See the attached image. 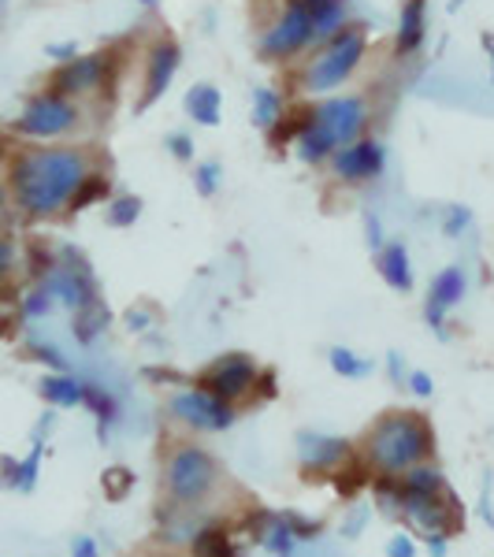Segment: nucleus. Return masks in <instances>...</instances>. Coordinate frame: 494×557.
<instances>
[{
    "instance_id": "f3484780",
    "label": "nucleus",
    "mask_w": 494,
    "mask_h": 557,
    "mask_svg": "<svg viewBox=\"0 0 494 557\" xmlns=\"http://www.w3.org/2000/svg\"><path fill=\"white\" fill-rule=\"evenodd\" d=\"M309 8V20H312V45H323L335 38L343 26H349V0H312Z\"/></svg>"
},
{
    "instance_id": "49530a36",
    "label": "nucleus",
    "mask_w": 494,
    "mask_h": 557,
    "mask_svg": "<svg viewBox=\"0 0 494 557\" xmlns=\"http://www.w3.org/2000/svg\"><path fill=\"white\" fill-rule=\"evenodd\" d=\"M138 4H141V8H149V12H157V8H160V0H138Z\"/></svg>"
},
{
    "instance_id": "39448f33",
    "label": "nucleus",
    "mask_w": 494,
    "mask_h": 557,
    "mask_svg": "<svg viewBox=\"0 0 494 557\" xmlns=\"http://www.w3.org/2000/svg\"><path fill=\"white\" fill-rule=\"evenodd\" d=\"M78 120H83L78 101L57 94V89H41L23 104L20 120H15V134H23L30 141H57L75 131Z\"/></svg>"
},
{
    "instance_id": "a211bd4d",
    "label": "nucleus",
    "mask_w": 494,
    "mask_h": 557,
    "mask_svg": "<svg viewBox=\"0 0 494 557\" xmlns=\"http://www.w3.org/2000/svg\"><path fill=\"white\" fill-rule=\"evenodd\" d=\"M183 108H186V115H190L197 127H220L223 97H220V89H215L212 83H194L190 89H186Z\"/></svg>"
},
{
    "instance_id": "9d476101",
    "label": "nucleus",
    "mask_w": 494,
    "mask_h": 557,
    "mask_svg": "<svg viewBox=\"0 0 494 557\" xmlns=\"http://www.w3.org/2000/svg\"><path fill=\"white\" fill-rule=\"evenodd\" d=\"M108 71H112V52H78L75 60H64L57 71H52L49 89L71 97V101H83V97L97 94L108 83Z\"/></svg>"
},
{
    "instance_id": "a18cd8bd",
    "label": "nucleus",
    "mask_w": 494,
    "mask_h": 557,
    "mask_svg": "<svg viewBox=\"0 0 494 557\" xmlns=\"http://www.w3.org/2000/svg\"><path fill=\"white\" fill-rule=\"evenodd\" d=\"M483 45H487V52H491V78H494V38H483Z\"/></svg>"
},
{
    "instance_id": "c9c22d12",
    "label": "nucleus",
    "mask_w": 494,
    "mask_h": 557,
    "mask_svg": "<svg viewBox=\"0 0 494 557\" xmlns=\"http://www.w3.org/2000/svg\"><path fill=\"white\" fill-rule=\"evenodd\" d=\"M406 386H409L412 394H417V398H431V394H435V380H431L428 372H409Z\"/></svg>"
},
{
    "instance_id": "2eb2a0df",
    "label": "nucleus",
    "mask_w": 494,
    "mask_h": 557,
    "mask_svg": "<svg viewBox=\"0 0 494 557\" xmlns=\"http://www.w3.org/2000/svg\"><path fill=\"white\" fill-rule=\"evenodd\" d=\"M428 41V0H402L398 30H394V52L417 57Z\"/></svg>"
},
{
    "instance_id": "423d86ee",
    "label": "nucleus",
    "mask_w": 494,
    "mask_h": 557,
    "mask_svg": "<svg viewBox=\"0 0 494 557\" xmlns=\"http://www.w3.org/2000/svg\"><path fill=\"white\" fill-rule=\"evenodd\" d=\"M260 60L268 64H291L294 57L312 49V20L309 8L301 0H286V4L275 12V20L264 26L260 34Z\"/></svg>"
},
{
    "instance_id": "1a4fd4ad",
    "label": "nucleus",
    "mask_w": 494,
    "mask_h": 557,
    "mask_svg": "<svg viewBox=\"0 0 494 557\" xmlns=\"http://www.w3.org/2000/svg\"><path fill=\"white\" fill-rule=\"evenodd\" d=\"M328 168L338 183L365 186V183H372V178H380L383 168H387V146H383L380 138H357V141H349V146L335 149Z\"/></svg>"
},
{
    "instance_id": "473e14b6",
    "label": "nucleus",
    "mask_w": 494,
    "mask_h": 557,
    "mask_svg": "<svg viewBox=\"0 0 494 557\" xmlns=\"http://www.w3.org/2000/svg\"><path fill=\"white\" fill-rule=\"evenodd\" d=\"M469 223H472V212L465 209V205H450V209H446V220H443V235L461 238L465 231H469Z\"/></svg>"
},
{
    "instance_id": "6ab92c4d",
    "label": "nucleus",
    "mask_w": 494,
    "mask_h": 557,
    "mask_svg": "<svg viewBox=\"0 0 494 557\" xmlns=\"http://www.w3.org/2000/svg\"><path fill=\"white\" fill-rule=\"evenodd\" d=\"M41 398L57 409H75L83 406V380H75L71 372H52L38 383Z\"/></svg>"
},
{
    "instance_id": "e433bc0d",
    "label": "nucleus",
    "mask_w": 494,
    "mask_h": 557,
    "mask_svg": "<svg viewBox=\"0 0 494 557\" xmlns=\"http://www.w3.org/2000/svg\"><path fill=\"white\" fill-rule=\"evenodd\" d=\"M15 268V242L8 235H0V278H8Z\"/></svg>"
},
{
    "instance_id": "c85d7f7f",
    "label": "nucleus",
    "mask_w": 494,
    "mask_h": 557,
    "mask_svg": "<svg viewBox=\"0 0 494 557\" xmlns=\"http://www.w3.org/2000/svg\"><path fill=\"white\" fill-rule=\"evenodd\" d=\"M220 183H223L220 160H197V168H194V190H197V197H215V194H220Z\"/></svg>"
},
{
    "instance_id": "412c9836",
    "label": "nucleus",
    "mask_w": 494,
    "mask_h": 557,
    "mask_svg": "<svg viewBox=\"0 0 494 557\" xmlns=\"http://www.w3.org/2000/svg\"><path fill=\"white\" fill-rule=\"evenodd\" d=\"M83 406H89V412L97 417V424H101V435L108 431V424H115L120 420V401L108 394V386L101 383H86L83 380Z\"/></svg>"
},
{
    "instance_id": "5701e85b",
    "label": "nucleus",
    "mask_w": 494,
    "mask_h": 557,
    "mask_svg": "<svg viewBox=\"0 0 494 557\" xmlns=\"http://www.w3.org/2000/svg\"><path fill=\"white\" fill-rule=\"evenodd\" d=\"M41 454H45V446H41V438L34 443V450L23 457L20 465L15 461H4V469H8V483H12L15 491H34V483H38V469H41Z\"/></svg>"
},
{
    "instance_id": "20e7f679",
    "label": "nucleus",
    "mask_w": 494,
    "mask_h": 557,
    "mask_svg": "<svg viewBox=\"0 0 494 557\" xmlns=\"http://www.w3.org/2000/svg\"><path fill=\"white\" fill-rule=\"evenodd\" d=\"M365 57H368V30L361 23H349L331 41L317 45V52L305 60L298 86L312 97L335 94L338 86H346L349 78L357 75V67L365 64Z\"/></svg>"
},
{
    "instance_id": "dca6fc26",
    "label": "nucleus",
    "mask_w": 494,
    "mask_h": 557,
    "mask_svg": "<svg viewBox=\"0 0 494 557\" xmlns=\"http://www.w3.org/2000/svg\"><path fill=\"white\" fill-rule=\"evenodd\" d=\"M375 268H380V278L398 294H409L412 290V257L406 249V242H387V246L375 253Z\"/></svg>"
},
{
    "instance_id": "4468645a",
    "label": "nucleus",
    "mask_w": 494,
    "mask_h": 557,
    "mask_svg": "<svg viewBox=\"0 0 494 557\" xmlns=\"http://www.w3.org/2000/svg\"><path fill=\"white\" fill-rule=\"evenodd\" d=\"M298 457L305 472H331L343 461H349V443L335 435H312V431H301L298 435Z\"/></svg>"
},
{
    "instance_id": "ddd939ff",
    "label": "nucleus",
    "mask_w": 494,
    "mask_h": 557,
    "mask_svg": "<svg viewBox=\"0 0 494 557\" xmlns=\"http://www.w3.org/2000/svg\"><path fill=\"white\" fill-rule=\"evenodd\" d=\"M469 294V275H465L461 264L443 268L435 278H431V290H428V305H424V320L431 331H443L446 327V312L457 309Z\"/></svg>"
},
{
    "instance_id": "ea45409f",
    "label": "nucleus",
    "mask_w": 494,
    "mask_h": 557,
    "mask_svg": "<svg viewBox=\"0 0 494 557\" xmlns=\"http://www.w3.org/2000/svg\"><path fill=\"white\" fill-rule=\"evenodd\" d=\"M71 557H101V550H97V543L89 535H78L75 543H71Z\"/></svg>"
},
{
    "instance_id": "0eeeda50",
    "label": "nucleus",
    "mask_w": 494,
    "mask_h": 557,
    "mask_svg": "<svg viewBox=\"0 0 494 557\" xmlns=\"http://www.w3.org/2000/svg\"><path fill=\"white\" fill-rule=\"evenodd\" d=\"M168 491H172L175 502H205L220 480L215 472V461L209 450L201 446H178V450L168 457Z\"/></svg>"
},
{
    "instance_id": "79ce46f5",
    "label": "nucleus",
    "mask_w": 494,
    "mask_h": 557,
    "mask_svg": "<svg viewBox=\"0 0 494 557\" xmlns=\"http://www.w3.org/2000/svg\"><path fill=\"white\" fill-rule=\"evenodd\" d=\"M146 323H149V312L146 309H131L127 312V327L131 331H146Z\"/></svg>"
},
{
    "instance_id": "37998d69",
    "label": "nucleus",
    "mask_w": 494,
    "mask_h": 557,
    "mask_svg": "<svg viewBox=\"0 0 494 557\" xmlns=\"http://www.w3.org/2000/svg\"><path fill=\"white\" fill-rule=\"evenodd\" d=\"M428 550H431V557H446V550H450V539H428Z\"/></svg>"
},
{
    "instance_id": "72a5a7b5",
    "label": "nucleus",
    "mask_w": 494,
    "mask_h": 557,
    "mask_svg": "<svg viewBox=\"0 0 494 557\" xmlns=\"http://www.w3.org/2000/svg\"><path fill=\"white\" fill-rule=\"evenodd\" d=\"M131 487H134V475L127 469H108L104 472V494H108V498H127Z\"/></svg>"
},
{
    "instance_id": "2f4dec72",
    "label": "nucleus",
    "mask_w": 494,
    "mask_h": 557,
    "mask_svg": "<svg viewBox=\"0 0 494 557\" xmlns=\"http://www.w3.org/2000/svg\"><path fill=\"white\" fill-rule=\"evenodd\" d=\"M164 146H168V152L178 160V164H190V160L197 157V146H194V138L186 131H172L164 138Z\"/></svg>"
},
{
    "instance_id": "393cba45",
    "label": "nucleus",
    "mask_w": 494,
    "mask_h": 557,
    "mask_svg": "<svg viewBox=\"0 0 494 557\" xmlns=\"http://www.w3.org/2000/svg\"><path fill=\"white\" fill-rule=\"evenodd\" d=\"M402 480V487L406 491H417V494H443L446 491V480H443V472L435 469V465H412L409 472H402L398 475Z\"/></svg>"
},
{
    "instance_id": "f704fd0d",
    "label": "nucleus",
    "mask_w": 494,
    "mask_h": 557,
    "mask_svg": "<svg viewBox=\"0 0 494 557\" xmlns=\"http://www.w3.org/2000/svg\"><path fill=\"white\" fill-rule=\"evenodd\" d=\"M365 242H368V249H372V253H380V249L387 246V238H383V223L375 220L372 212H365Z\"/></svg>"
},
{
    "instance_id": "58836bf2",
    "label": "nucleus",
    "mask_w": 494,
    "mask_h": 557,
    "mask_svg": "<svg viewBox=\"0 0 494 557\" xmlns=\"http://www.w3.org/2000/svg\"><path fill=\"white\" fill-rule=\"evenodd\" d=\"M387 557H417V543L409 535H394L387 543Z\"/></svg>"
},
{
    "instance_id": "f03ea898",
    "label": "nucleus",
    "mask_w": 494,
    "mask_h": 557,
    "mask_svg": "<svg viewBox=\"0 0 494 557\" xmlns=\"http://www.w3.org/2000/svg\"><path fill=\"white\" fill-rule=\"evenodd\" d=\"M372 120L368 101L361 94H328L320 101L305 108L301 131L294 138V152L301 164H328L335 157V149L349 146V141L365 138V127Z\"/></svg>"
},
{
    "instance_id": "aec40b11",
    "label": "nucleus",
    "mask_w": 494,
    "mask_h": 557,
    "mask_svg": "<svg viewBox=\"0 0 494 557\" xmlns=\"http://www.w3.org/2000/svg\"><path fill=\"white\" fill-rule=\"evenodd\" d=\"M286 115V101H283V94L280 89H272V86H257L254 89V112H249V120H254V127L260 131H272L275 123H280Z\"/></svg>"
},
{
    "instance_id": "4be33fe9",
    "label": "nucleus",
    "mask_w": 494,
    "mask_h": 557,
    "mask_svg": "<svg viewBox=\"0 0 494 557\" xmlns=\"http://www.w3.org/2000/svg\"><path fill=\"white\" fill-rule=\"evenodd\" d=\"M108 320H112V317H108V309H104V301H101V298L83 305V309H75V338H78L83 346H89V343H94V338L108 327Z\"/></svg>"
},
{
    "instance_id": "de8ad7c7",
    "label": "nucleus",
    "mask_w": 494,
    "mask_h": 557,
    "mask_svg": "<svg viewBox=\"0 0 494 557\" xmlns=\"http://www.w3.org/2000/svg\"><path fill=\"white\" fill-rule=\"evenodd\" d=\"M301 4H312V0H301Z\"/></svg>"
},
{
    "instance_id": "4c0bfd02",
    "label": "nucleus",
    "mask_w": 494,
    "mask_h": 557,
    "mask_svg": "<svg viewBox=\"0 0 494 557\" xmlns=\"http://www.w3.org/2000/svg\"><path fill=\"white\" fill-rule=\"evenodd\" d=\"M45 57L57 60V64H64V60L78 57V45L75 41H57V45H49V49H45Z\"/></svg>"
},
{
    "instance_id": "f257e3e1",
    "label": "nucleus",
    "mask_w": 494,
    "mask_h": 557,
    "mask_svg": "<svg viewBox=\"0 0 494 557\" xmlns=\"http://www.w3.org/2000/svg\"><path fill=\"white\" fill-rule=\"evenodd\" d=\"M89 172H94V157L78 146L26 149L8 168V194L23 215L49 220L67 209Z\"/></svg>"
},
{
    "instance_id": "7c9ffc66",
    "label": "nucleus",
    "mask_w": 494,
    "mask_h": 557,
    "mask_svg": "<svg viewBox=\"0 0 494 557\" xmlns=\"http://www.w3.org/2000/svg\"><path fill=\"white\" fill-rule=\"evenodd\" d=\"M52 305H57V298H52V290L41 283L38 290H30L23 298V317L26 320H41V317H49V312H52Z\"/></svg>"
},
{
    "instance_id": "c03bdc74",
    "label": "nucleus",
    "mask_w": 494,
    "mask_h": 557,
    "mask_svg": "<svg viewBox=\"0 0 494 557\" xmlns=\"http://www.w3.org/2000/svg\"><path fill=\"white\" fill-rule=\"evenodd\" d=\"M8 205H12V194H8V183H0V223L8 215Z\"/></svg>"
},
{
    "instance_id": "6e6552de",
    "label": "nucleus",
    "mask_w": 494,
    "mask_h": 557,
    "mask_svg": "<svg viewBox=\"0 0 494 557\" xmlns=\"http://www.w3.org/2000/svg\"><path fill=\"white\" fill-rule=\"evenodd\" d=\"M257 375H260V368L249 354H223L205 368L197 386L215 394L220 401H227V406H235V401L249 398V394L257 391Z\"/></svg>"
},
{
    "instance_id": "b1692460",
    "label": "nucleus",
    "mask_w": 494,
    "mask_h": 557,
    "mask_svg": "<svg viewBox=\"0 0 494 557\" xmlns=\"http://www.w3.org/2000/svg\"><path fill=\"white\" fill-rule=\"evenodd\" d=\"M108 190H112V178H108L104 172H89L86 178H83V186L75 190V197H71V205L67 209L71 212H83V209H89V205H97V201H108Z\"/></svg>"
},
{
    "instance_id": "c756f323",
    "label": "nucleus",
    "mask_w": 494,
    "mask_h": 557,
    "mask_svg": "<svg viewBox=\"0 0 494 557\" xmlns=\"http://www.w3.org/2000/svg\"><path fill=\"white\" fill-rule=\"evenodd\" d=\"M294 543H298V535H294V528L286 524V517L283 520H275L272 528H268V535H264V546L272 550L275 557H291L294 554Z\"/></svg>"
},
{
    "instance_id": "cd10ccee",
    "label": "nucleus",
    "mask_w": 494,
    "mask_h": 557,
    "mask_svg": "<svg viewBox=\"0 0 494 557\" xmlns=\"http://www.w3.org/2000/svg\"><path fill=\"white\" fill-rule=\"evenodd\" d=\"M194 557H238L235 546H231L227 532H220V528H201V532L194 535Z\"/></svg>"
},
{
    "instance_id": "f8f14e48",
    "label": "nucleus",
    "mask_w": 494,
    "mask_h": 557,
    "mask_svg": "<svg viewBox=\"0 0 494 557\" xmlns=\"http://www.w3.org/2000/svg\"><path fill=\"white\" fill-rule=\"evenodd\" d=\"M172 417L194 431H227L235 424V406L220 401L201 386H190V391H178L172 398Z\"/></svg>"
},
{
    "instance_id": "9b49d317",
    "label": "nucleus",
    "mask_w": 494,
    "mask_h": 557,
    "mask_svg": "<svg viewBox=\"0 0 494 557\" xmlns=\"http://www.w3.org/2000/svg\"><path fill=\"white\" fill-rule=\"evenodd\" d=\"M178 67H183V49H178V41L168 38V34L152 41L146 52V67H141V97L134 101V108L146 112V108L157 104L160 97L168 94V86L175 83Z\"/></svg>"
},
{
    "instance_id": "a878e982",
    "label": "nucleus",
    "mask_w": 494,
    "mask_h": 557,
    "mask_svg": "<svg viewBox=\"0 0 494 557\" xmlns=\"http://www.w3.org/2000/svg\"><path fill=\"white\" fill-rule=\"evenodd\" d=\"M108 227H134V223L141 220V197L138 194H115V197H108Z\"/></svg>"
},
{
    "instance_id": "a19ab883",
    "label": "nucleus",
    "mask_w": 494,
    "mask_h": 557,
    "mask_svg": "<svg viewBox=\"0 0 494 557\" xmlns=\"http://www.w3.org/2000/svg\"><path fill=\"white\" fill-rule=\"evenodd\" d=\"M387 372H391V380H394V383L406 386V372H402V357H398V354H387Z\"/></svg>"
},
{
    "instance_id": "bb28decb",
    "label": "nucleus",
    "mask_w": 494,
    "mask_h": 557,
    "mask_svg": "<svg viewBox=\"0 0 494 557\" xmlns=\"http://www.w3.org/2000/svg\"><path fill=\"white\" fill-rule=\"evenodd\" d=\"M328 361H331V372L343 375V380H365V375H372V361H365L361 354H354V349H346V346L331 349Z\"/></svg>"
},
{
    "instance_id": "7ed1b4c3",
    "label": "nucleus",
    "mask_w": 494,
    "mask_h": 557,
    "mask_svg": "<svg viewBox=\"0 0 494 557\" xmlns=\"http://www.w3.org/2000/svg\"><path fill=\"white\" fill-rule=\"evenodd\" d=\"M435 450V431L420 412H387L365 438V461L387 480H398L412 465H424Z\"/></svg>"
}]
</instances>
